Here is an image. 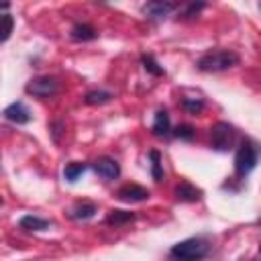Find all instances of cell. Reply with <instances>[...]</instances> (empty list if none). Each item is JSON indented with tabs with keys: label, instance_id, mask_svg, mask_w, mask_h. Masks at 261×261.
<instances>
[{
	"label": "cell",
	"instance_id": "obj_12",
	"mask_svg": "<svg viewBox=\"0 0 261 261\" xmlns=\"http://www.w3.org/2000/svg\"><path fill=\"white\" fill-rule=\"evenodd\" d=\"M151 130H153V135H157V137H165V135H169V130H171V122H169V114H167V110H157Z\"/></svg>",
	"mask_w": 261,
	"mask_h": 261
},
{
	"label": "cell",
	"instance_id": "obj_23",
	"mask_svg": "<svg viewBox=\"0 0 261 261\" xmlns=\"http://www.w3.org/2000/svg\"><path fill=\"white\" fill-rule=\"evenodd\" d=\"M202 8H204V4H202V2H198V4H190V6L186 8L184 16H186V18H194V16H196V14H198Z\"/></svg>",
	"mask_w": 261,
	"mask_h": 261
},
{
	"label": "cell",
	"instance_id": "obj_4",
	"mask_svg": "<svg viewBox=\"0 0 261 261\" xmlns=\"http://www.w3.org/2000/svg\"><path fill=\"white\" fill-rule=\"evenodd\" d=\"M237 128L228 122H216L210 128V147L216 151H228L237 143Z\"/></svg>",
	"mask_w": 261,
	"mask_h": 261
},
{
	"label": "cell",
	"instance_id": "obj_18",
	"mask_svg": "<svg viewBox=\"0 0 261 261\" xmlns=\"http://www.w3.org/2000/svg\"><path fill=\"white\" fill-rule=\"evenodd\" d=\"M141 63H143V67H145L149 73H153V75H163V73H165L163 67L157 63V59H155L153 55H149V53L141 55Z\"/></svg>",
	"mask_w": 261,
	"mask_h": 261
},
{
	"label": "cell",
	"instance_id": "obj_22",
	"mask_svg": "<svg viewBox=\"0 0 261 261\" xmlns=\"http://www.w3.org/2000/svg\"><path fill=\"white\" fill-rule=\"evenodd\" d=\"M173 135H175L177 139H184V141H192V139L196 137V130H194V126H190V124H179V126H175Z\"/></svg>",
	"mask_w": 261,
	"mask_h": 261
},
{
	"label": "cell",
	"instance_id": "obj_14",
	"mask_svg": "<svg viewBox=\"0 0 261 261\" xmlns=\"http://www.w3.org/2000/svg\"><path fill=\"white\" fill-rule=\"evenodd\" d=\"M18 224H20V228H24V230H47V228L51 226V222H49V220L39 218V216H33V214L22 216Z\"/></svg>",
	"mask_w": 261,
	"mask_h": 261
},
{
	"label": "cell",
	"instance_id": "obj_5",
	"mask_svg": "<svg viewBox=\"0 0 261 261\" xmlns=\"http://www.w3.org/2000/svg\"><path fill=\"white\" fill-rule=\"evenodd\" d=\"M57 80L51 77V75H41V77H35L27 84V94L35 96V98H49L57 92Z\"/></svg>",
	"mask_w": 261,
	"mask_h": 261
},
{
	"label": "cell",
	"instance_id": "obj_3",
	"mask_svg": "<svg viewBox=\"0 0 261 261\" xmlns=\"http://www.w3.org/2000/svg\"><path fill=\"white\" fill-rule=\"evenodd\" d=\"M257 147L251 143V141H243L237 149V155H234V173L237 177H247L255 165H257Z\"/></svg>",
	"mask_w": 261,
	"mask_h": 261
},
{
	"label": "cell",
	"instance_id": "obj_20",
	"mask_svg": "<svg viewBox=\"0 0 261 261\" xmlns=\"http://www.w3.org/2000/svg\"><path fill=\"white\" fill-rule=\"evenodd\" d=\"M12 27H14L12 16H10V14H2V16H0V43H2V41H6V39L10 37Z\"/></svg>",
	"mask_w": 261,
	"mask_h": 261
},
{
	"label": "cell",
	"instance_id": "obj_11",
	"mask_svg": "<svg viewBox=\"0 0 261 261\" xmlns=\"http://www.w3.org/2000/svg\"><path fill=\"white\" fill-rule=\"evenodd\" d=\"M98 212V206L94 204V202H77L71 210H69V216L71 218H75V220H88V218H92L94 214Z\"/></svg>",
	"mask_w": 261,
	"mask_h": 261
},
{
	"label": "cell",
	"instance_id": "obj_7",
	"mask_svg": "<svg viewBox=\"0 0 261 261\" xmlns=\"http://www.w3.org/2000/svg\"><path fill=\"white\" fill-rule=\"evenodd\" d=\"M94 169H96V173L102 177V179H106V181H112V179H116L118 175H120V165L112 159V157H98L96 161H94Z\"/></svg>",
	"mask_w": 261,
	"mask_h": 261
},
{
	"label": "cell",
	"instance_id": "obj_6",
	"mask_svg": "<svg viewBox=\"0 0 261 261\" xmlns=\"http://www.w3.org/2000/svg\"><path fill=\"white\" fill-rule=\"evenodd\" d=\"M149 190L139 186V184H124L122 188H118L116 192V198L122 200V202H128V204H135V202H145L149 200Z\"/></svg>",
	"mask_w": 261,
	"mask_h": 261
},
{
	"label": "cell",
	"instance_id": "obj_9",
	"mask_svg": "<svg viewBox=\"0 0 261 261\" xmlns=\"http://www.w3.org/2000/svg\"><path fill=\"white\" fill-rule=\"evenodd\" d=\"M173 196H175L179 202H198V200H202V190L196 188V186L190 184V181H181V184L175 186Z\"/></svg>",
	"mask_w": 261,
	"mask_h": 261
},
{
	"label": "cell",
	"instance_id": "obj_8",
	"mask_svg": "<svg viewBox=\"0 0 261 261\" xmlns=\"http://www.w3.org/2000/svg\"><path fill=\"white\" fill-rule=\"evenodd\" d=\"M2 114H4L6 120H10L14 124H27L31 120V112H29V108L22 102H12L10 106L4 108Z\"/></svg>",
	"mask_w": 261,
	"mask_h": 261
},
{
	"label": "cell",
	"instance_id": "obj_25",
	"mask_svg": "<svg viewBox=\"0 0 261 261\" xmlns=\"http://www.w3.org/2000/svg\"><path fill=\"white\" fill-rule=\"evenodd\" d=\"M0 204H2V200H0Z\"/></svg>",
	"mask_w": 261,
	"mask_h": 261
},
{
	"label": "cell",
	"instance_id": "obj_21",
	"mask_svg": "<svg viewBox=\"0 0 261 261\" xmlns=\"http://www.w3.org/2000/svg\"><path fill=\"white\" fill-rule=\"evenodd\" d=\"M181 106L188 114H200L202 108H204V102L202 100H192V98H184L181 100Z\"/></svg>",
	"mask_w": 261,
	"mask_h": 261
},
{
	"label": "cell",
	"instance_id": "obj_13",
	"mask_svg": "<svg viewBox=\"0 0 261 261\" xmlns=\"http://www.w3.org/2000/svg\"><path fill=\"white\" fill-rule=\"evenodd\" d=\"M96 37H98V33H96V29H94L92 24L77 22V24H73V29H71V39H73V41H92V39H96Z\"/></svg>",
	"mask_w": 261,
	"mask_h": 261
},
{
	"label": "cell",
	"instance_id": "obj_16",
	"mask_svg": "<svg viewBox=\"0 0 261 261\" xmlns=\"http://www.w3.org/2000/svg\"><path fill=\"white\" fill-rule=\"evenodd\" d=\"M86 169H88V165H86V163H80V161L67 163V165L63 167V177H65L67 181H75V179H77Z\"/></svg>",
	"mask_w": 261,
	"mask_h": 261
},
{
	"label": "cell",
	"instance_id": "obj_17",
	"mask_svg": "<svg viewBox=\"0 0 261 261\" xmlns=\"http://www.w3.org/2000/svg\"><path fill=\"white\" fill-rule=\"evenodd\" d=\"M112 98V94L110 92H106V90H92V92H88L86 94V104H106L108 100Z\"/></svg>",
	"mask_w": 261,
	"mask_h": 261
},
{
	"label": "cell",
	"instance_id": "obj_15",
	"mask_svg": "<svg viewBox=\"0 0 261 261\" xmlns=\"http://www.w3.org/2000/svg\"><path fill=\"white\" fill-rule=\"evenodd\" d=\"M135 220V214L128 212V210H110V214L106 216V224L110 226H122V224H128Z\"/></svg>",
	"mask_w": 261,
	"mask_h": 261
},
{
	"label": "cell",
	"instance_id": "obj_24",
	"mask_svg": "<svg viewBox=\"0 0 261 261\" xmlns=\"http://www.w3.org/2000/svg\"><path fill=\"white\" fill-rule=\"evenodd\" d=\"M0 8H4V10H6V8H8V4H0Z\"/></svg>",
	"mask_w": 261,
	"mask_h": 261
},
{
	"label": "cell",
	"instance_id": "obj_1",
	"mask_svg": "<svg viewBox=\"0 0 261 261\" xmlns=\"http://www.w3.org/2000/svg\"><path fill=\"white\" fill-rule=\"evenodd\" d=\"M239 63V55L230 49H216V51H208L204 53L198 61H196V67L200 71H224V69H230Z\"/></svg>",
	"mask_w": 261,
	"mask_h": 261
},
{
	"label": "cell",
	"instance_id": "obj_19",
	"mask_svg": "<svg viewBox=\"0 0 261 261\" xmlns=\"http://www.w3.org/2000/svg\"><path fill=\"white\" fill-rule=\"evenodd\" d=\"M151 157V175L155 181H161L163 179V167H161V155L157 151H151L149 153Z\"/></svg>",
	"mask_w": 261,
	"mask_h": 261
},
{
	"label": "cell",
	"instance_id": "obj_10",
	"mask_svg": "<svg viewBox=\"0 0 261 261\" xmlns=\"http://www.w3.org/2000/svg\"><path fill=\"white\" fill-rule=\"evenodd\" d=\"M177 6L173 2H147L143 6V12L149 16V18H163L167 16L171 10H175Z\"/></svg>",
	"mask_w": 261,
	"mask_h": 261
},
{
	"label": "cell",
	"instance_id": "obj_2",
	"mask_svg": "<svg viewBox=\"0 0 261 261\" xmlns=\"http://www.w3.org/2000/svg\"><path fill=\"white\" fill-rule=\"evenodd\" d=\"M208 249H210V245L204 237H192V239H186V241L173 245L169 255L175 261H200L208 253Z\"/></svg>",
	"mask_w": 261,
	"mask_h": 261
}]
</instances>
